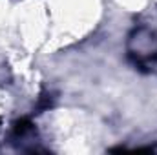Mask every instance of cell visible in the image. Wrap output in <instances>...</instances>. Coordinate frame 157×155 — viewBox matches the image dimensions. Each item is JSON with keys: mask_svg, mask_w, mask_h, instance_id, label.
<instances>
[{"mask_svg": "<svg viewBox=\"0 0 157 155\" xmlns=\"http://www.w3.org/2000/svg\"><path fill=\"white\" fill-rule=\"evenodd\" d=\"M128 59L141 71H150V66L157 64V39L150 29L141 28L132 33L128 44Z\"/></svg>", "mask_w": 157, "mask_h": 155, "instance_id": "1", "label": "cell"}, {"mask_svg": "<svg viewBox=\"0 0 157 155\" xmlns=\"http://www.w3.org/2000/svg\"><path fill=\"white\" fill-rule=\"evenodd\" d=\"M31 130H33V122H31L29 119H20V120H17L15 126H13V135H15V137H24V135L29 133Z\"/></svg>", "mask_w": 157, "mask_h": 155, "instance_id": "2", "label": "cell"}]
</instances>
